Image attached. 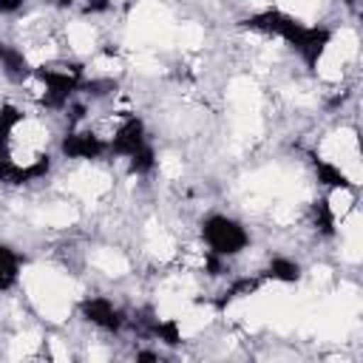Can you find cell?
Returning <instances> with one entry per match:
<instances>
[{
    "instance_id": "1",
    "label": "cell",
    "mask_w": 363,
    "mask_h": 363,
    "mask_svg": "<svg viewBox=\"0 0 363 363\" xmlns=\"http://www.w3.org/2000/svg\"><path fill=\"white\" fill-rule=\"evenodd\" d=\"M204 241L210 244V252H218V255H235L247 247L250 235L244 233V227L227 216H210L204 221Z\"/></svg>"
},
{
    "instance_id": "2",
    "label": "cell",
    "mask_w": 363,
    "mask_h": 363,
    "mask_svg": "<svg viewBox=\"0 0 363 363\" xmlns=\"http://www.w3.org/2000/svg\"><path fill=\"white\" fill-rule=\"evenodd\" d=\"M244 26H247V28H258V31H269V34H278V37H284L292 48H301V43H303V37H306V28H303L301 23H295L289 14L275 11V9H267V11H261V14L247 17Z\"/></svg>"
},
{
    "instance_id": "3",
    "label": "cell",
    "mask_w": 363,
    "mask_h": 363,
    "mask_svg": "<svg viewBox=\"0 0 363 363\" xmlns=\"http://www.w3.org/2000/svg\"><path fill=\"white\" fill-rule=\"evenodd\" d=\"M37 77L45 82V96H43V105L45 108H62L68 102V96L79 88V65H71L68 71H45V68H37Z\"/></svg>"
},
{
    "instance_id": "4",
    "label": "cell",
    "mask_w": 363,
    "mask_h": 363,
    "mask_svg": "<svg viewBox=\"0 0 363 363\" xmlns=\"http://www.w3.org/2000/svg\"><path fill=\"white\" fill-rule=\"evenodd\" d=\"M79 312H82L85 320H91V323H96V326H102L108 332H119L122 323H125L122 312L113 309V303L105 301V298H88V301H82L79 303Z\"/></svg>"
},
{
    "instance_id": "5",
    "label": "cell",
    "mask_w": 363,
    "mask_h": 363,
    "mask_svg": "<svg viewBox=\"0 0 363 363\" xmlns=\"http://www.w3.org/2000/svg\"><path fill=\"white\" fill-rule=\"evenodd\" d=\"M142 145H147V142H145V125H142V119L128 116V119L122 122V128L116 130V136H113V142H111V150L119 153V156H133Z\"/></svg>"
},
{
    "instance_id": "6",
    "label": "cell",
    "mask_w": 363,
    "mask_h": 363,
    "mask_svg": "<svg viewBox=\"0 0 363 363\" xmlns=\"http://www.w3.org/2000/svg\"><path fill=\"white\" fill-rule=\"evenodd\" d=\"M62 153L68 159H99L105 153V142L94 133H68L62 139Z\"/></svg>"
},
{
    "instance_id": "7",
    "label": "cell",
    "mask_w": 363,
    "mask_h": 363,
    "mask_svg": "<svg viewBox=\"0 0 363 363\" xmlns=\"http://www.w3.org/2000/svg\"><path fill=\"white\" fill-rule=\"evenodd\" d=\"M0 68H3L6 77L14 79V82H23V79L31 74L28 60L23 57V51H17V48H11V45H6V43H0Z\"/></svg>"
},
{
    "instance_id": "8",
    "label": "cell",
    "mask_w": 363,
    "mask_h": 363,
    "mask_svg": "<svg viewBox=\"0 0 363 363\" xmlns=\"http://www.w3.org/2000/svg\"><path fill=\"white\" fill-rule=\"evenodd\" d=\"M326 45H329V31H326V28H306V37H303V43H301L298 51H301V57L306 60V65L315 68Z\"/></svg>"
},
{
    "instance_id": "9",
    "label": "cell",
    "mask_w": 363,
    "mask_h": 363,
    "mask_svg": "<svg viewBox=\"0 0 363 363\" xmlns=\"http://www.w3.org/2000/svg\"><path fill=\"white\" fill-rule=\"evenodd\" d=\"M315 173H318V182L326 184V187H340V190H349L352 187V182L346 179V173L340 167L323 162V159H315Z\"/></svg>"
},
{
    "instance_id": "10",
    "label": "cell",
    "mask_w": 363,
    "mask_h": 363,
    "mask_svg": "<svg viewBox=\"0 0 363 363\" xmlns=\"http://www.w3.org/2000/svg\"><path fill=\"white\" fill-rule=\"evenodd\" d=\"M17 269H20V258H17L9 247L0 244V289L14 286V281H17Z\"/></svg>"
},
{
    "instance_id": "11",
    "label": "cell",
    "mask_w": 363,
    "mask_h": 363,
    "mask_svg": "<svg viewBox=\"0 0 363 363\" xmlns=\"http://www.w3.org/2000/svg\"><path fill=\"white\" fill-rule=\"evenodd\" d=\"M267 275L275 278V281H284V284H295L301 278V267L295 261H289V258H272Z\"/></svg>"
},
{
    "instance_id": "12",
    "label": "cell",
    "mask_w": 363,
    "mask_h": 363,
    "mask_svg": "<svg viewBox=\"0 0 363 363\" xmlns=\"http://www.w3.org/2000/svg\"><path fill=\"white\" fill-rule=\"evenodd\" d=\"M312 221H315V227H318L323 235H332V233H335V213H332V207H329L326 199H318V201L312 204Z\"/></svg>"
},
{
    "instance_id": "13",
    "label": "cell",
    "mask_w": 363,
    "mask_h": 363,
    "mask_svg": "<svg viewBox=\"0 0 363 363\" xmlns=\"http://www.w3.org/2000/svg\"><path fill=\"white\" fill-rule=\"evenodd\" d=\"M258 286H261V278H238V281H235V284H233V286H230V289H227V292H224V295H221L216 303H218V306H227L233 298L250 295V292H255Z\"/></svg>"
},
{
    "instance_id": "14",
    "label": "cell",
    "mask_w": 363,
    "mask_h": 363,
    "mask_svg": "<svg viewBox=\"0 0 363 363\" xmlns=\"http://www.w3.org/2000/svg\"><path fill=\"white\" fill-rule=\"evenodd\" d=\"M20 119H23V113L14 105H3L0 108V145H9V136L20 125Z\"/></svg>"
},
{
    "instance_id": "15",
    "label": "cell",
    "mask_w": 363,
    "mask_h": 363,
    "mask_svg": "<svg viewBox=\"0 0 363 363\" xmlns=\"http://www.w3.org/2000/svg\"><path fill=\"white\" fill-rule=\"evenodd\" d=\"M150 335H156L167 346H179L182 343V332H179V323L176 320H156L153 329H150Z\"/></svg>"
},
{
    "instance_id": "16",
    "label": "cell",
    "mask_w": 363,
    "mask_h": 363,
    "mask_svg": "<svg viewBox=\"0 0 363 363\" xmlns=\"http://www.w3.org/2000/svg\"><path fill=\"white\" fill-rule=\"evenodd\" d=\"M130 159V170L133 173H147L150 167H153V162H156V153H153V147H147V145H142L133 156H128Z\"/></svg>"
},
{
    "instance_id": "17",
    "label": "cell",
    "mask_w": 363,
    "mask_h": 363,
    "mask_svg": "<svg viewBox=\"0 0 363 363\" xmlns=\"http://www.w3.org/2000/svg\"><path fill=\"white\" fill-rule=\"evenodd\" d=\"M82 91L88 96H105V94L116 91V82H111V79H91V82H82Z\"/></svg>"
},
{
    "instance_id": "18",
    "label": "cell",
    "mask_w": 363,
    "mask_h": 363,
    "mask_svg": "<svg viewBox=\"0 0 363 363\" xmlns=\"http://www.w3.org/2000/svg\"><path fill=\"white\" fill-rule=\"evenodd\" d=\"M207 269H210V275H221V272H224L218 252H210V255H207Z\"/></svg>"
},
{
    "instance_id": "19",
    "label": "cell",
    "mask_w": 363,
    "mask_h": 363,
    "mask_svg": "<svg viewBox=\"0 0 363 363\" xmlns=\"http://www.w3.org/2000/svg\"><path fill=\"white\" fill-rule=\"evenodd\" d=\"M23 6V0H0V14H9V11H17Z\"/></svg>"
},
{
    "instance_id": "20",
    "label": "cell",
    "mask_w": 363,
    "mask_h": 363,
    "mask_svg": "<svg viewBox=\"0 0 363 363\" xmlns=\"http://www.w3.org/2000/svg\"><path fill=\"white\" fill-rule=\"evenodd\" d=\"M108 9V0H88L85 3V11H105Z\"/></svg>"
},
{
    "instance_id": "21",
    "label": "cell",
    "mask_w": 363,
    "mask_h": 363,
    "mask_svg": "<svg viewBox=\"0 0 363 363\" xmlns=\"http://www.w3.org/2000/svg\"><path fill=\"white\" fill-rule=\"evenodd\" d=\"M136 357H139V360H159V357H156V354H153V352H139V354H136Z\"/></svg>"
},
{
    "instance_id": "22",
    "label": "cell",
    "mask_w": 363,
    "mask_h": 363,
    "mask_svg": "<svg viewBox=\"0 0 363 363\" xmlns=\"http://www.w3.org/2000/svg\"><path fill=\"white\" fill-rule=\"evenodd\" d=\"M354 3H357V0H346V6H352V9H354Z\"/></svg>"
}]
</instances>
